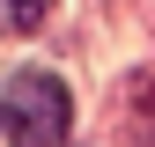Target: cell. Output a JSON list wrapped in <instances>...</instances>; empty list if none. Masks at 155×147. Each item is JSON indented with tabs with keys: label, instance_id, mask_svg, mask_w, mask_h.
<instances>
[{
	"label": "cell",
	"instance_id": "obj_2",
	"mask_svg": "<svg viewBox=\"0 0 155 147\" xmlns=\"http://www.w3.org/2000/svg\"><path fill=\"white\" fill-rule=\"evenodd\" d=\"M37 22H45V0H0V30L8 37H30Z\"/></svg>",
	"mask_w": 155,
	"mask_h": 147
},
{
	"label": "cell",
	"instance_id": "obj_1",
	"mask_svg": "<svg viewBox=\"0 0 155 147\" xmlns=\"http://www.w3.org/2000/svg\"><path fill=\"white\" fill-rule=\"evenodd\" d=\"M8 147H59L67 140V118H74V96H67V81L59 74H45V66H22L8 81Z\"/></svg>",
	"mask_w": 155,
	"mask_h": 147
}]
</instances>
